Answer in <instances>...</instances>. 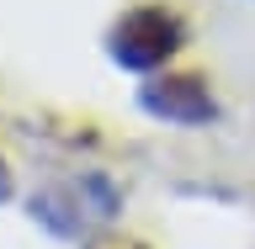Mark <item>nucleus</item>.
Here are the masks:
<instances>
[{
  "label": "nucleus",
  "instance_id": "f257e3e1",
  "mask_svg": "<svg viewBox=\"0 0 255 249\" xmlns=\"http://www.w3.org/2000/svg\"><path fill=\"white\" fill-rule=\"evenodd\" d=\"M181 43H186V27H181L165 5H138V11H128L123 21L112 27L107 53H112V64H123L133 75H149V69H159Z\"/></svg>",
  "mask_w": 255,
  "mask_h": 249
},
{
  "label": "nucleus",
  "instance_id": "f03ea898",
  "mask_svg": "<svg viewBox=\"0 0 255 249\" xmlns=\"http://www.w3.org/2000/svg\"><path fill=\"white\" fill-rule=\"evenodd\" d=\"M143 111L149 117H159V122H175V127H202L218 117V101H213V90H207L202 80L191 75H170V80H149L143 85Z\"/></svg>",
  "mask_w": 255,
  "mask_h": 249
},
{
  "label": "nucleus",
  "instance_id": "7ed1b4c3",
  "mask_svg": "<svg viewBox=\"0 0 255 249\" xmlns=\"http://www.w3.org/2000/svg\"><path fill=\"white\" fill-rule=\"evenodd\" d=\"M11 196V175H5V159H0V202Z\"/></svg>",
  "mask_w": 255,
  "mask_h": 249
}]
</instances>
